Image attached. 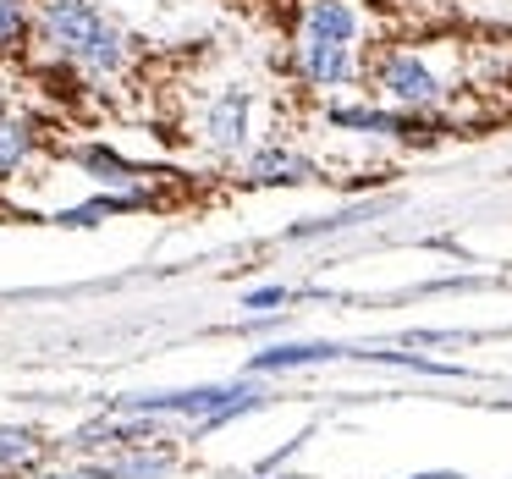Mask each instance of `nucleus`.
<instances>
[{"instance_id":"nucleus-1","label":"nucleus","mask_w":512,"mask_h":479,"mask_svg":"<svg viewBox=\"0 0 512 479\" xmlns=\"http://www.w3.org/2000/svg\"><path fill=\"white\" fill-rule=\"evenodd\" d=\"M28 56L83 89H116L138 72L144 45L100 0H34V50Z\"/></svg>"},{"instance_id":"nucleus-2","label":"nucleus","mask_w":512,"mask_h":479,"mask_svg":"<svg viewBox=\"0 0 512 479\" xmlns=\"http://www.w3.org/2000/svg\"><path fill=\"white\" fill-rule=\"evenodd\" d=\"M369 56H375L369 12L358 0H298L287 39V72L303 94L336 100L347 89H364Z\"/></svg>"},{"instance_id":"nucleus-3","label":"nucleus","mask_w":512,"mask_h":479,"mask_svg":"<svg viewBox=\"0 0 512 479\" xmlns=\"http://www.w3.org/2000/svg\"><path fill=\"white\" fill-rule=\"evenodd\" d=\"M468 78L463 45L452 39H413V45H375L364 67V94L408 116H446Z\"/></svg>"},{"instance_id":"nucleus-4","label":"nucleus","mask_w":512,"mask_h":479,"mask_svg":"<svg viewBox=\"0 0 512 479\" xmlns=\"http://www.w3.org/2000/svg\"><path fill=\"white\" fill-rule=\"evenodd\" d=\"M188 133L204 155L215 160H243L259 133V89L248 78H226V83H210V89L193 100L188 111Z\"/></svg>"},{"instance_id":"nucleus-5","label":"nucleus","mask_w":512,"mask_h":479,"mask_svg":"<svg viewBox=\"0 0 512 479\" xmlns=\"http://www.w3.org/2000/svg\"><path fill=\"white\" fill-rule=\"evenodd\" d=\"M237 171H243V182H254V188H292V182L320 177V160H314L309 149H298L292 138H270V144L248 149V155L237 160Z\"/></svg>"},{"instance_id":"nucleus-6","label":"nucleus","mask_w":512,"mask_h":479,"mask_svg":"<svg viewBox=\"0 0 512 479\" xmlns=\"http://www.w3.org/2000/svg\"><path fill=\"white\" fill-rule=\"evenodd\" d=\"M72 166L83 171L89 182H100L105 193H127V199H155L149 193V182H144V171L133 166L127 155H116L111 144H83V149H72Z\"/></svg>"},{"instance_id":"nucleus-7","label":"nucleus","mask_w":512,"mask_h":479,"mask_svg":"<svg viewBox=\"0 0 512 479\" xmlns=\"http://www.w3.org/2000/svg\"><path fill=\"white\" fill-rule=\"evenodd\" d=\"M39 144H45V133H39L34 116L0 111V188L17 182V177H28V166L39 160Z\"/></svg>"},{"instance_id":"nucleus-8","label":"nucleus","mask_w":512,"mask_h":479,"mask_svg":"<svg viewBox=\"0 0 512 479\" xmlns=\"http://www.w3.org/2000/svg\"><path fill=\"white\" fill-rule=\"evenodd\" d=\"M331 358H347V347H336V342H276V347L248 358V375H281V369L331 364Z\"/></svg>"},{"instance_id":"nucleus-9","label":"nucleus","mask_w":512,"mask_h":479,"mask_svg":"<svg viewBox=\"0 0 512 479\" xmlns=\"http://www.w3.org/2000/svg\"><path fill=\"white\" fill-rule=\"evenodd\" d=\"M386 210H391V199H364V204H347V210H336V215H314V221L287 226V243H309V237L353 232V226H364V221H380Z\"/></svg>"},{"instance_id":"nucleus-10","label":"nucleus","mask_w":512,"mask_h":479,"mask_svg":"<svg viewBox=\"0 0 512 479\" xmlns=\"http://www.w3.org/2000/svg\"><path fill=\"white\" fill-rule=\"evenodd\" d=\"M34 50V0H0V67Z\"/></svg>"},{"instance_id":"nucleus-11","label":"nucleus","mask_w":512,"mask_h":479,"mask_svg":"<svg viewBox=\"0 0 512 479\" xmlns=\"http://www.w3.org/2000/svg\"><path fill=\"white\" fill-rule=\"evenodd\" d=\"M39 457V435L23 424H0V468H23Z\"/></svg>"},{"instance_id":"nucleus-12","label":"nucleus","mask_w":512,"mask_h":479,"mask_svg":"<svg viewBox=\"0 0 512 479\" xmlns=\"http://www.w3.org/2000/svg\"><path fill=\"white\" fill-rule=\"evenodd\" d=\"M287 298H292V287H254V292L243 298V309H259V314H270L276 303H287Z\"/></svg>"},{"instance_id":"nucleus-13","label":"nucleus","mask_w":512,"mask_h":479,"mask_svg":"<svg viewBox=\"0 0 512 479\" xmlns=\"http://www.w3.org/2000/svg\"><path fill=\"white\" fill-rule=\"evenodd\" d=\"M0 111H12V105H6V67H0Z\"/></svg>"},{"instance_id":"nucleus-14","label":"nucleus","mask_w":512,"mask_h":479,"mask_svg":"<svg viewBox=\"0 0 512 479\" xmlns=\"http://www.w3.org/2000/svg\"><path fill=\"white\" fill-rule=\"evenodd\" d=\"M413 479H457V474H413Z\"/></svg>"},{"instance_id":"nucleus-15","label":"nucleus","mask_w":512,"mask_h":479,"mask_svg":"<svg viewBox=\"0 0 512 479\" xmlns=\"http://www.w3.org/2000/svg\"><path fill=\"white\" fill-rule=\"evenodd\" d=\"M281 479H292V474H281Z\"/></svg>"}]
</instances>
